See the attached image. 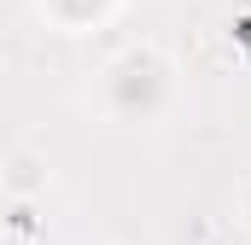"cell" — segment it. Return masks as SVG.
<instances>
[{
	"label": "cell",
	"instance_id": "obj_1",
	"mask_svg": "<svg viewBox=\"0 0 251 245\" xmlns=\"http://www.w3.org/2000/svg\"><path fill=\"white\" fill-rule=\"evenodd\" d=\"M176 99V64L158 41H128L100 70V105L111 122H158Z\"/></svg>",
	"mask_w": 251,
	"mask_h": 245
},
{
	"label": "cell",
	"instance_id": "obj_3",
	"mask_svg": "<svg viewBox=\"0 0 251 245\" xmlns=\"http://www.w3.org/2000/svg\"><path fill=\"white\" fill-rule=\"evenodd\" d=\"M41 6V18L59 29V35H88V29H100L123 0H35Z\"/></svg>",
	"mask_w": 251,
	"mask_h": 245
},
{
	"label": "cell",
	"instance_id": "obj_5",
	"mask_svg": "<svg viewBox=\"0 0 251 245\" xmlns=\"http://www.w3.org/2000/svg\"><path fill=\"white\" fill-rule=\"evenodd\" d=\"M94 245H123V240H94Z\"/></svg>",
	"mask_w": 251,
	"mask_h": 245
},
{
	"label": "cell",
	"instance_id": "obj_4",
	"mask_svg": "<svg viewBox=\"0 0 251 245\" xmlns=\"http://www.w3.org/2000/svg\"><path fill=\"white\" fill-rule=\"evenodd\" d=\"M234 216H240V222L251 228V175L240 181V193H234Z\"/></svg>",
	"mask_w": 251,
	"mask_h": 245
},
{
	"label": "cell",
	"instance_id": "obj_2",
	"mask_svg": "<svg viewBox=\"0 0 251 245\" xmlns=\"http://www.w3.org/2000/svg\"><path fill=\"white\" fill-rule=\"evenodd\" d=\"M53 181V164H47V152H35V146H18V152H6L0 158V193L12 198V204H35L41 193Z\"/></svg>",
	"mask_w": 251,
	"mask_h": 245
}]
</instances>
